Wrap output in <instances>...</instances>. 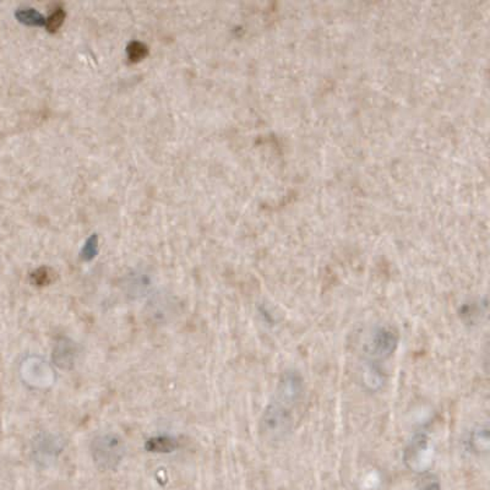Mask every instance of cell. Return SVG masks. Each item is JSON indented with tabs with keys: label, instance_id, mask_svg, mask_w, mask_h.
Segmentation results:
<instances>
[{
	"label": "cell",
	"instance_id": "cell-2",
	"mask_svg": "<svg viewBox=\"0 0 490 490\" xmlns=\"http://www.w3.org/2000/svg\"><path fill=\"white\" fill-rule=\"evenodd\" d=\"M96 464L102 469H116L124 456V445L119 437L112 434L100 435L91 444Z\"/></svg>",
	"mask_w": 490,
	"mask_h": 490
},
{
	"label": "cell",
	"instance_id": "cell-9",
	"mask_svg": "<svg viewBox=\"0 0 490 490\" xmlns=\"http://www.w3.org/2000/svg\"><path fill=\"white\" fill-rule=\"evenodd\" d=\"M64 20H65V11H64L63 8H57L52 12V15L46 19V25L44 26H46L48 31L55 32L59 27L63 25Z\"/></svg>",
	"mask_w": 490,
	"mask_h": 490
},
{
	"label": "cell",
	"instance_id": "cell-8",
	"mask_svg": "<svg viewBox=\"0 0 490 490\" xmlns=\"http://www.w3.org/2000/svg\"><path fill=\"white\" fill-rule=\"evenodd\" d=\"M469 443L472 445V448H477L480 451L483 450V448H488V444H489L488 429L480 428L475 432H472V437H469Z\"/></svg>",
	"mask_w": 490,
	"mask_h": 490
},
{
	"label": "cell",
	"instance_id": "cell-11",
	"mask_svg": "<svg viewBox=\"0 0 490 490\" xmlns=\"http://www.w3.org/2000/svg\"><path fill=\"white\" fill-rule=\"evenodd\" d=\"M417 490H440V484L435 477L426 475Z\"/></svg>",
	"mask_w": 490,
	"mask_h": 490
},
{
	"label": "cell",
	"instance_id": "cell-12",
	"mask_svg": "<svg viewBox=\"0 0 490 490\" xmlns=\"http://www.w3.org/2000/svg\"><path fill=\"white\" fill-rule=\"evenodd\" d=\"M32 279H35V283L37 285H47L48 282L51 281V274H49V270L48 269H40L32 274Z\"/></svg>",
	"mask_w": 490,
	"mask_h": 490
},
{
	"label": "cell",
	"instance_id": "cell-7",
	"mask_svg": "<svg viewBox=\"0 0 490 490\" xmlns=\"http://www.w3.org/2000/svg\"><path fill=\"white\" fill-rule=\"evenodd\" d=\"M128 57L130 59L132 63H137L143 58H146L148 54V49L146 44L139 42V41H132L129 43L127 47Z\"/></svg>",
	"mask_w": 490,
	"mask_h": 490
},
{
	"label": "cell",
	"instance_id": "cell-6",
	"mask_svg": "<svg viewBox=\"0 0 490 490\" xmlns=\"http://www.w3.org/2000/svg\"><path fill=\"white\" fill-rule=\"evenodd\" d=\"M16 17L19 19V21L30 25V26H44L46 25V17L41 12H38L37 10L31 9V8L16 11Z\"/></svg>",
	"mask_w": 490,
	"mask_h": 490
},
{
	"label": "cell",
	"instance_id": "cell-5",
	"mask_svg": "<svg viewBox=\"0 0 490 490\" xmlns=\"http://www.w3.org/2000/svg\"><path fill=\"white\" fill-rule=\"evenodd\" d=\"M178 446V443L168 437H153L146 443V448L152 453H170Z\"/></svg>",
	"mask_w": 490,
	"mask_h": 490
},
{
	"label": "cell",
	"instance_id": "cell-3",
	"mask_svg": "<svg viewBox=\"0 0 490 490\" xmlns=\"http://www.w3.org/2000/svg\"><path fill=\"white\" fill-rule=\"evenodd\" d=\"M429 453H430V444L427 435L424 432L417 434L412 439L411 443L408 444L405 451V462L412 469L421 471L427 462L428 457L430 455Z\"/></svg>",
	"mask_w": 490,
	"mask_h": 490
},
{
	"label": "cell",
	"instance_id": "cell-1",
	"mask_svg": "<svg viewBox=\"0 0 490 490\" xmlns=\"http://www.w3.org/2000/svg\"><path fill=\"white\" fill-rule=\"evenodd\" d=\"M303 379L295 370L286 371L279 380L274 401L263 416L264 432L279 440L288 434L293 423V408L303 396Z\"/></svg>",
	"mask_w": 490,
	"mask_h": 490
},
{
	"label": "cell",
	"instance_id": "cell-4",
	"mask_svg": "<svg viewBox=\"0 0 490 490\" xmlns=\"http://www.w3.org/2000/svg\"><path fill=\"white\" fill-rule=\"evenodd\" d=\"M399 338L391 329L380 327L369 343L370 354L374 358H387L395 352Z\"/></svg>",
	"mask_w": 490,
	"mask_h": 490
},
{
	"label": "cell",
	"instance_id": "cell-10",
	"mask_svg": "<svg viewBox=\"0 0 490 490\" xmlns=\"http://www.w3.org/2000/svg\"><path fill=\"white\" fill-rule=\"evenodd\" d=\"M97 252H98V238H97L96 234H94V236H91L87 239V242L85 243L84 248H82V252H81V256L86 261H90L97 255Z\"/></svg>",
	"mask_w": 490,
	"mask_h": 490
}]
</instances>
